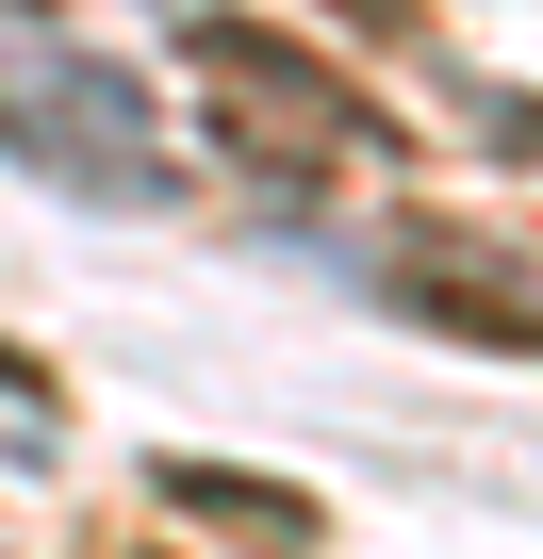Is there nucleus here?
Returning a JSON list of instances; mask_svg holds the SVG:
<instances>
[{"label":"nucleus","instance_id":"obj_1","mask_svg":"<svg viewBox=\"0 0 543 559\" xmlns=\"http://www.w3.org/2000/svg\"><path fill=\"white\" fill-rule=\"evenodd\" d=\"M0 165H34L83 214H165L181 198L165 148H149L132 67H99V50H0Z\"/></svg>","mask_w":543,"mask_h":559},{"label":"nucleus","instance_id":"obj_3","mask_svg":"<svg viewBox=\"0 0 543 559\" xmlns=\"http://www.w3.org/2000/svg\"><path fill=\"white\" fill-rule=\"evenodd\" d=\"M379 297L428 313V330H461V346H527V362H543V280H527V263H477V247L412 230V247H379Z\"/></svg>","mask_w":543,"mask_h":559},{"label":"nucleus","instance_id":"obj_4","mask_svg":"<svg viewBox=\"0 0 543 559\" xmlns=\"http://www.w3.org/2000/svg\"><path fill=\"white\" fill-rule=\"evenodd\" d=\"M165 493H181L198 526H247V543H314V493H281V477H214V461H165Z\"/></svg>","mask_w":543,"mask_h":559},{"label":"nucleus","instance_id":"obj_5","mask_svg":"<svg viewBox=\"0 0 543 559\" xmlns=\"http://www.w3.org/2000/svg\"><path fill=\"white\" fill-rule=\"evenodd\" d=\"M494 148H510V165H543V99H494Z\"/></svg>","mask_w":543,"mask_h":559},{"label":"nucleus","instance_id":"obj_2","mask_svg":"<svg viewBox=\"0 0 543 559\" xmlns=\"http://www.w3.org/2000/svg\"><path fill=\"white\" fill-rule=\"evenodd\" d=\"M181 50L214 67V116H231V148H247L263 181H314V165H363V148H379V99L330 83L297 34H263V17H181Z\"/></svg>","mask_w":543,"mask_h":559}]
</instances>
